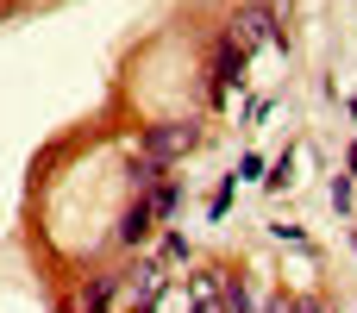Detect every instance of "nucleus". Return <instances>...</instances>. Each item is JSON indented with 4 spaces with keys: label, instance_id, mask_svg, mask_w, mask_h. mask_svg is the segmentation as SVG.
<instances>
[{
    "label": "nucleus",
    "instance_id": "nucleus-1",
    "mask_svg": "<svg viewBox=\"0 0 357 313\" xmlns=\"http://www.w3.org/2000/svg\"><path fill=\"white\" fill-rule=\"evenodd\" d=\"M119 295H126V307H157L163 295H169V276H163V264H138V270H126L119 276Z\"/></svg>",
    "mask_w": 357,
    "mask_h": 313
},
{
    "label": "nucleus",
    "instance_id": "nucleus-2",
    "mask_svg": "<svg viewBox=\"0 0 357 313\" xmlns=\"http://www.w3.org/2000/svg\"><path fill=\"white\" fill-rule=\"evenodd\" d=\"M182 301H188V313H226V276H220V270H201V276H188Z\"/></svg>",
    "mask_w": 357,
    "mask_h": 313
},
{
    "label": "nucleus",
    "instance_id": "nucleus-3",
    "mask_svg": "<svg viewBox=\"0 0 357 313\" xmlns=\"http://www.w3.org/2000/svg\"><path fill=\"white\" fill-rule=\"evenodd\" d=\"M188 144H195V125H157V132L144 138V157H151V163H169V157H182Z\"/></svg>",
    "mask_w": 357,
    "mask_h": 313
},
{
    "label": "nucleus",
    "instance_id": "nucleus-4",
    "mask_svg": "<svg viewBox=\"0 0 357 313\" xmlns=\"http://www.w3.org/2000/svg\"><path fill=\"white\" fill-rule=\"evenodd\" d=\"M232 176H238V182H264V157H238Z\"/></svg>",
    "mask_w": 357,
    "mask_h": 313
},
{
    "label": "nucleus",
    "instance_id": "nucleus-5",
    "mask_svg": "<svg viewBox=\"0 0 357 313\" xmlns=\"http://www.w3.org/2000/svg\"><path fill=\"white\" fill-rule=\"evenodd\" d=\"M333 207L351 213V176H333Z\"/></svg>",
    "mask_w": 357,
    "mask_h": 313
},
{
    "label": "nucleus",
    "instance_id": "nucleus-6",
    "mask_svg": "<svg viewBox=\"0 0 357 313\" xmlns=\"http://www.w3.org/2000/svg\"><path fill=\"white\" fill-rule=\"evenodd\" d=\"M289 169H295V157H282V163H276V176H264V182H270V188H289V182H295Z\"/></svg>",
    "mask_w": 357,
    "mask_h": 313
},
{
    "label": "nucleus",
    "instance_id": "nucleus-7",
    "mask_svg": "<svg viewBox=\"0 0 357 313\" xmlns=\"http://www.w3.org/2000/svg\"><path fill=\"white\" fill-rule=\"evenodd\" d=\"M264 313H314V307H307V301H270Z\"/></svg>",
    "mask_w": 357,
    "mask_h": 313
},
{
    "label": "nucleus",
    "instance_id": "nucleus-8",
    "mask_svg": "<svg viewBox=\"0 0 357 313\" xmlns=\"http://www.w3.org/2000/svg\"><path fill=\"white\" fill-rule=\"evenodd\" d=\"M351 169H357V144H351Z\"/></svg>",
    "mask_w": 357,
    "mask_h": 313
}]
</instances>
